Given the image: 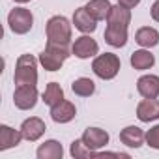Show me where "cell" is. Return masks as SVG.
Returning a JSON list of instances; mask_svg holds the SVG:
<instances>
[{
  "instance_id": "obj_1",
  "label": "cell",
  "mask_w": 159,
  "mask_h": 159,
  "mask_svg": "<svg viewBox=\"0 0 159 159\" xmlns=\"http://www.w3.org/2000/svg\"><path fill=\"white\" fill-rule=\"evenodd\" d=\"M13 81L17 86H36V83H38V60L32 54H21L17 58Z\"/></svg>"
},
{
  "instance_id": "obj_2",
  "label": "cell",
  "mask_w": 159,
  "mask_h": 159,
  "mask_svg": "<svg viewBox=\"0 0 159 159\" xmlns=\"http://www.w3.org/2000/svg\"><path fill=\"white\" fill-rule=\"evenodd\" d=\"M47 43H58V45H69L71 41V25L66 17L54 15L47 21Z\"/></svg>"
},
{
  "instance_id": "obj_3",
  "label": "cell",
  "mask_w": 159,
  "mask_h": 159,
  "mask_svg": "<svg viewBox=\"0 0 159 159\" xmlns=\"http://www.w3.org/2000/svg\"><path fill=\"white\" fill-rule=\"evenodd\" d=\"M69 45H58V43H47L45 51L39 54V62L47 71H58L62 64L69 56Z\"/></svg>"
},
{
  "instance_id": "obj_4",
  "label": "cell",
  "mask_w": 159,
  "mask_h": 159,
  "mask_svg": "<svg viewBox=\"0 0 159 159\" xmlns=\"http://www.w3.org/2000/svg\"><path fill=\"white\" fill-rule=\"evenodd\" d=\"M120 58L114 54V52H105V54H99L96 56V60L92 62V69L94 73L103 79V81H109V79H114L120 71Z\"/></svg>"
},
{
  "instance_id": "obj_5",
  "label": "cell",
  "mask_w": 159,
  "mask_h": 159,
  "mask_svg": "<svg viewBox=\"0 0 159 159\" xmlns=\"http://www.w3.org/2000/svg\"><path fill=\"white\" fill-rule=\"evenodd\" d=\"M8 25H10L13 34H26V32H30V28L34 25V17H32L30 10L15 8L8 15Z\"/></svg>"
},
{
  "instance_id": "obj_6",
  "label": "cell",
  "mask_w": 159,
  "mask_h": 159,
  "mask_svg": "<svg viewBox=\"0 0 159 159\" xmlns=\"http://www.w3.org/2000/svg\"><path fill=\"white\" fill-rule=\"evenodd\" d=\"M13 103L21 111H30L38 103V90L36 86H17L13 92Z\"/></svg>"
},
{
  "instance_id": "obj_7",
  "label": "cell",
  "mask_w": 159,
  "mask_h": 159,
  "mask_svg": "<svg viewBox=\"0 0 159 159\" xmlns=\"http://www.w3.org/2000/svg\"><path fill=\"white\" fill-rule=\"evenodd\" d=\"M71 51H73V54H75L77 58L84 60V58L96 56L98 51H99V45H98L96 39H92L90 36H81V38H77L75 43L71 45Z\"/></svg>"
},
{
  "instance_id": "obj_8",
  "label": "cell",
  "mask_w": 159,
  "mask_h": 159,
  "mask_svg": "<svg viewBox=\"0 0 159 159\" xmlns=\"http://www.w3.org/2000/svg\"><path fill=\"white\" fill-rule=\"evenodd\" d=\"M81 139H83L84 144H86L90 150H94V152L109 144V133H107L105 129H99V127H88V129L83 133Z\"/></svg>"
},
{
  "instance_id": "obj_9",
  "label": "cell",
  "mask_w": 159,
  "mask_h": 159,
  "mask_svg": "<svg viewBox=\"0 0 159 159\" xmlns=\"http://www.w3.org/2000/svg\"><path fill=\"white\" fill-rule=\"evenodd\" d=\"M96 23L98 21L90 15V11L86 10V6L75 10V13H73V25H75L77 30H81L83 34H92L96 30V26H98Z\"/></svg>"
},
{
  "instance_id": "obj_10",
  "label": "cell",
  "mask_w": 159,
  "mask_h": 159,
  "mask_svg": "<svg viewBox=\"0 0 159 159\" xmlns=\"http://www.w3.org/2000/svg\"><path fill=\"white\" fill-rule=\"evenodd\" d=\"M75 114H77L75 105L69 103V101H66V99H62L60 103H56L54 107H51V118L56 124H67V122H71L75 118Z\"/></svg>"
},
{
  "instance_id": "obj_11",
  "label": "cell",
  "mask_w": 159,
  "mask_h": 159,
  "mask_svg": "<svg viewBox=\"0 0 159 159\" xmlns=\"http://www.w3.org/2000/svg\"><path fill=\"white\" fill-rule=\"evenodd\" d=\"M45 122L41 120V118H36V116H32V118H26L25 122H23V125H21V133H23V137L26 139V140H30V142H34V140H38L43 133H45Z\"/></svg>"
},
{
  "instance_id": "obj_12",
  "label": "cell",
  "mask_w": 159,
  "mask_h": 159,
  "mask_svg": "<svg viewBox=\"0 0 159 159\" xmlns=\"http://www.w3.org/2000/svg\"><path fill=\"white\" fill-rule=\"evenodd\" d=\"M137 90L142 98L153 99L159 96V77L157 75H142L137 81Z\"/></svg>"
},
{
  "instance_id": "obj_13",
  "label": "cell",
  "mask_w": 159,
  "mask_h": 159,
  "mask_svg": "<svg viewBox=\"0 0 159 159\" xmlns=\"http://www.w3.org/2000/svg\"><path fill=\"white\" fill-rule=\"evenodd\" d=\"M137 116L140 122H153L159 118V101L153 98V99H148L144 98L139 107H137Z\"/></svg>"
},
{
  "instance_id": "obj_14",
  "label": "cell",
  "mask_w": 159,
  "mask_h": 159,
  "mask_svg": "<svg viewBox=\"0 0 159 159\" xmlns=\"http://www.w3.org/2000/svg\"><path fill=\"white\" fill-rule=\"evenodd\" d=\"M144 139H146L144 131H142L140 127H137V125H127V127L122 129V133H120L122 144H125V146H129V148H139V146H142Z\"/></svg>"
},
{
  "instance_id": "obj_15",
  "label": "cell",
  "mask_w": 159,
  "mask_h": 159,
  "mask_svg": "<svg viewBox=\"0 0 159 159\" xmlns=\"http://www.w3.org/2000/svg\"><path fill=\"white\" fill-rule=\"evenodd\" d=\"M107 23L114 25V26H125L127 28V25L131 23V11H129V8L120 6V4L112 6L111 11H109V15H107Z\"/></svg>"
},
{
  "instance_id": "obj_16",
  "label": "cell",
  "mask_w": 159,
  "mask_h": 159,
  "mask_svg": "<svg viewBox=\"0 0 159 159\" xmlns=\"http://www.w3.org/2000/svg\"><path fill=\"white\" fill-rule=\"evenodd\" d=\"M105 41L111 47H124L127 43V28L125 26L109 25L107 30H105Z\"/></svg>"
},
{
  "instance_id": "obj_17",
  "label": "cell",
  "mask_w": 159,
  "mask_h": 159,
  "mask_svg": "<svg viewBox=\"0 0 159 159\" xmlns=\"http://www.w3.org/2000/svg\"><path fill=\"white\" fill-rule=\"evenodd\" d=\"M23 139H25V137H23L21 131H15V129H11L10 125H0V150L13 148V146H17Z\"/></svg>"
},
{
  "instance_id": "obj_18",
  "label": "cell",
  "mask_w": 159,
  "mask_h": 159,
  "mask_svg": "<svg viewBox=\"0 0 159 159\" xmlns=\"http://www.w3.org/2000/svg\"><path fill=\"white\" fill-rule=\"evenodd\" d=\"M135 41L140 45V47H155L159 43V32L152 26H142L137 30L135 34Z\"/></svg>"
},
{
  "instance_id": "obj_19",
  "label": "cell",
  "mask_w": 159,
  "mask_h": 159,
  "mask_svg": "<svg viewBox=\"0 0 159 159\" xmlns=\"http://www.w3.org/2000/svg\"><path fill=\"white\" fill-rule=\"evenodd\" d=\"M64 155L62 144L58 140H47L38 148V157L39 159H60Z\"/></svg>"
},
{
  "instance_id": "obj_20",
  "label": "cell",
  "mask_w": 159,
  "mask_h": 159,
  "mask_svg": "<svg viewBox=\"0 0 159 159\" xmlns=\"http://www.w3.org/2000/svg\"><path fill=\"white\" fill-rule=\"evenodd\" d=\"M111 8H112V6H111L109 0H90V2L86 4V10L90 11V15H92L96 21H103V19H107Z\"/></svg>"
},
{
  "instance_id": "obj_21",
  "label": "cell",
  "mask_w": 159,
  "mask_h": 159,
  "mask_svg": "<svg viewBox=\"0 0 159 159\" xmlns=\"http://www.w3.org/2000/svg\"><path fill=\"white\" fill-rule=\"evenodd\" d=\"M155 64V58L150 51H135L131 54V66L135 69H150L152 66Z\"/></svg>"
},
{
  "instance_id": "obj_22",
  "label": "cell",
  "mask_w": 159,
  "mask_h": 159,
  "mask_svg": "<svg viewBox=\"0 0 159 159\" xmlns=\"http://www.w3.org/2000/svg\"><path fill=\"white\" fill-rule=\"evenodd\" d=\"M71 90L73 94L81 96V98H88L96 92V84L92 79H86V77H81V79H75L73 84H71Z\"/></svg>"
},
{
  "instance_id": "obj_23",
  "label": "cell",
  "mask_w": 159,
  "mask_h": 159,
  "mask_svg": "<svg viewBox=\"0 0 159 159\" xmlns=\"http://www.w3.org/2000/svg\"><path fill=\"white\" fill-rule=\"evenodd\" d=\"M64 99V90L58 83H49L45 92H43V101L49 105V107H54L56 103H60Z\"/></svg>"
},
{
  "instance_id": "obj_24",
  "label": "cell",
  "mask_w": 159,
  "mask_h": 159,
  "mask_svg": "<svg viewBox=\"0 0 159 159\" xmlns=\"http://www.w3.org/2000/svg\"><path fill=\"white\" fill-rule=\"evenodd\" d=\"M69 152H71V155H73L75 159H83V157H96V152H94V150H90V148L84 144V140H83V139L73 140V142H71Z\"/></svg>"
},
{
  "instance_id": "obj_25",
  "label": "cell",
  "mask_w": 159,
  "mask_h": 159,
  "mask_svg": "<svg viewBox=\"0 0 159 159\" xmlns=\"http://www.w3.org/2000/svg\"><path fill=\"white\" fill-rule=\"evenodd\" d=\"M146 142H148V146L159 150V125L152 127V129L146 133Z\"/></svg>"
},
{
  "instance_id": "obj_26",
  "label": "cell",
  "mask_w": 159,
  "mask_h": 159,
  "mask_svg": "<svg viewBox=\"0 0 159 159\" xmlns=\"http://www.w3.org/2000/svg\"><path fill=\"white\" fill-rule=\"evenodd\" d=\"M139 2H140V0H118V4L120 6H125V8H135V6H139Z\"/></svg>"
},
{
  "instance_id": "obj_27",
  "label": "cell",
  "mask_w": 159,
  "mask_h": 159,
  "mask_svg": "<svg viewBox=\"0 0 159 159\" xmlns=\"http://www.w3.org/2000/svg\"><path fill=\"white\" fill-rule=\"evenodd\" d=\"M152 19L159 23V0H155L153 6H152Z\"/></svg>"
},
{
  "instance_id": "obj_28",
  "label": "cell",
  "mask_w": 159,
  "mask_h": 159,
  "mask_svg": "<svg viewBox=\"0 0 159 159\" xmlns=\"http://www.w3.org/2000/svg\"><path fill=\"white\" fill-rule=\"evenodd\" d=\"M15 2H21V4H25V2H30V0H15Z\"/></svg>"
}]
</instances>
